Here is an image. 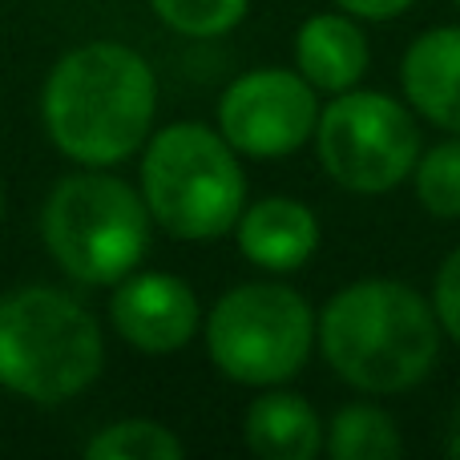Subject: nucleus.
I'll use <instances>...</instances> for the list:
<instances>
[{
  "label": "nucleus",
  "mask_w": 460,
  "mask_h": 460,
  "mask_svg": "<svg viewBox=\"0 0 460 460\" xmlns=\"http://www.w3.org/2000/svg\"><path fill=\"white\" fill-rule=\"evenodd\" d=\"M89 460H182L186 445L158 420H113L85 445Z\"/></svg>",
  "instance_id": "15"
},
{
  "label": "nucleus",
  "mask_w": 460,
  "mask_h": 460,
  "mask_svg": "<svg viewBox=\"0 0 460 460\" xmlns=\"http://www.w3.org/2000/svg\"><path fill=\"white\" fill-rule=\"evenodd\" d=\"M319 89L299 69H251L218 97V134L246 158H287L315 137Z\"/></svg>",
  "instance_id": "8"
},
{
  "label": "nucleus",
  "mask_w": 460,
  "mask_h": 460,
  "mask_svg": "<svg viewBox=\"0 0 460 460\" xmlns=\"http://www.w3.org/2000/svg\"><path fill=\"white\" fill-rule=\"evenodd\" d=\"M416 0H335V8L359 16V21H392V16H404Z\"/></svg>",
  "instance_id": "19"
},
{
  "label": "nucleus",
  "mask_w": 460,
  "mask_h": 460,
  "mask_svg": "<svg viewBox=\"0 0 460 460\" xmlns=\"http://www.w3.org/2000/svg\"><path fill=\"white\" fill-rule=\"evenodd\" d=\"M150 8L166 29L194 40H210L243 21L251 0H150Z\"/></svg>",
  "instance_id": "17"
},
{
  "label": "nucleus",
  "mask_w": 460,
  "mask_h": 460,
  "mask_svg": "<svg viewBox=\"0 0 460 460\" xmlns=\"http://www.w3.org/2000/svg\"><path fill=\"white\" fill-rule=\"evenodd\" d=\"M323 445L335 460H396L404 453L396 420L376 404H343L327 424Z\"/></svg>",
  "instance_id": "14"
},
{
  "label": "nucleus",
  "mask_w": 460,
  "mask_h": 460,
  "mask_svg": "<svg viewBox=\"0 0 460 460\" xmlns=\"http://www.w3.org/2000/svg\"><path fill=\"white\" fill-rule=\"evenodd\" d=\"M400 85L416 118L445 134H460V24L429 29L408 45Z\"/></svg>",
  "instance_id": "11"
},
{
  "label": "nucleus",
  "mask_w": 460,
  "mask_h": 460,
  "mask_svg": "<svg viewBox=\"0 0 460 460\" xmlns=\"http://www.w3.org/2000/svg\"><path fill=\"white\" fill-rule=\"evenodd\" d=\"M142 199L154 226L182 243H215L246 207L238 150L202 121H174L142 146Z\"/></svg>",
  "instance_id": "5"
},
{
  "label": "nucleus",
  "mask_w": 460,
  "mask_h": 460,
  "mask_svg": "<svg viewBox=\"0 0 460 460\" xmlns=\"http://www.w3.org/2000/svg\"><path fill=\"white\" fill-rule=\"evenodd\" d=\"M412 186L429 215L460 218V134H448L445 142L420 150L412 166Z\"/></svg>",
  "instance_id": "16"
},
{
  "label": "nucleus",
  "mask_w": 460,
  "mask_h": 460,
  "mask_svg": "<svg viewBox=\"0 0 460 460\" xmlns=\"http://www.w3.org/2000/svg\"><path fill=\"white\" fill-rule=\"evenodd\" d=\"M40 118L49 142L69 162L110 170L150 142L158 118V77L129 45L89 40L49 69Z\"/></svg>",
  "instance_id": "1"
},
{
  "label": "nucleus",
  "mask_w": 460,
  "mask_h": 460,
  "mask_svg": "<svg viewBox=\"0 0 460 460\" xmlns=\"http://www.w3.org/2000/svg\"><path fill=\"white\" fill-rule=\"evenodd\" d=\"M210 364L246 388H279L307 367L315 348V311L287 283H238L210 307Z\"/></svg>",
  "instance_id": "6"
},
{
  "label": "nucleus",
  "mask_w": 460,
  "mask_h": 460,
  "mask_svg": "<svg viewBox=\"0 0 460 460\" xmlns=\"http://www.w3.org/2000/svg\"><path fill=\"white\" fill-rule=\"evenodd\" d=\"M0 218H4V182H0Z\"/></svg>",
  "instance_id": "21"
},
{
  "label": "nucleus",
  "mask_w": 460,
  "mask_h": 460,
  "mask_svg": "<svg viewBox=\"0 0 460 460\" xmlns=\"http://www.w3.org/2000/svg\"><path fill=\"white\" fill-rule=\"evenodd\" d=\"M456 4H460V0H456Z\"/></svg>",
  "instance_id": "22"
},
{
  "label": "nucleus",
  "mask_w": 460,
  "mask_h": 460,
  "mask_svg": "<svg viewBox=\"0 0 460 460\" xmlns=\"http://www.w3.org/2000/svg\"><path fill=\"white\" fill-rule=\"evenodd\" d=\"M110 323L129 348L146 356H170L199 335L202 307L186 279L166 270H134L113 287Z\"/></svg>",
  "instance_id": "9"
},
{
  "label": "nucleus",
  "mask_w": 460,
  "mask_h": 460,
  "mask_svg": "<svg viewBox=\"0 0 460 460\" xmlns=\"http://www.w3.org/2000/svg\"><path fill=\"white\" fill-rule=\"evenodd\" d=\"M445 453L460 460V404L453 408V416H448V437H445Z\"/></svg>",
  "instance_id": "20"
},
{
  "label": "nucleus",
  "mask_w": 460,
  "mask_h": 460,
  "mask_svg": "<svg viewBox=\"0 0 460 460\" xmlns=\"http://www.w3.org/2000/svg\"><path fill=\"white\" fill-rule=\"evenodd\" d=\"M440 335L432 299L396 279L348 283L315 319V343L327 367L364 396L416 388L437 367Z\"/></svg>",
  "instance_id": "2"
},
{
  "label": "nucleus",
  "mask_w": 460,
  "mask_h": 460,
  "mask_svg": "<svg viewBox=\"0 0 460 460\" xmlns=\"http://www.w3.org/2000/svg\"><path fill=\"white\" fill-rule=\"evenodd\" d=\"M432 311H437V323L448 340L460 343V246L445 254L437 270V283H432Z\"/></svg>",
  "instance_id": "18"
},
{
  "label": "nucleus",
  "mask_w": 460,
  "mask_h": 460,
  "mask_svg": "<svg viewBox=\"0 0 460 460\" xmlns=\"http://www.w3.org/2000/svg\"><path fill=\"white\" fill-rule=\"evenodd\" d=\"M234 238L246 262L270 270V275H295L319 251V218L307 202L267 194V199L243 207Z\"/></svg>",
  "instance_id": "10"
},
{
  "label": "nucleus",
  "mask_w": 460,
  "mask_h": 460,
  "mask_svg": "<svg viewBox=\"0 0 460 460\" xmlns=\"http://www.w3.org/2000/svg\"><path fill=\"white\" fill-rule=\"evenodd\" d=\"M372 65V49L351 13H315L295 32V69L319 89V93H348L364 81Z\"/></svg>",
  "instance_id": "12"
},
{
  "label": "nucleus",
  "mask_w": 460,
  "mask_h": 460,
  "mask_svg": "<svg viewBox=\"0 0 460 460\" xmlns=\"http://www.w3.org/2000/svg\"><path fill=\"white\" fill-rule=\"evenodd\" d=\"M105 367L93 311L61 287L29 283L0 295V388L29 404H65Z\"/></svg>",
  "instance_id": "3"
},
{
  "label": "nucleus",
  "mask_w": 460,
  "mask_h": 460,
  "mask_svg": "<svg viewBox=\"0 0 460 460\" xmlns=\"http://www.w3.org/2000/svg\"><path fill=\"white\" fill-rule=\"evenodd\" d=\"M243 437L259 460H315L323 453V420L299 392L262 388L251 400L243 420Z\"/></svg>",
  "instance_id": "13"
},
{
  "label": "nucleus",
  "mask_w": 460,
  "mask_h": 460,
  "mask_svg": "<svg viewBox=\"0 0 460 460\" xmlns=\"http://www.w3.org/2000/svg\"><path fill=\"white\" fill-rule=\"evenodd\" d=\"M154 218L142 190L105 166L61 178L40 207V238L53 262L81 287H118L142 267Z\"/></svg>",
  "instance_id": "4"
},
{
  "label": "nucleus",
  "mask_w": 460,
  "mask_h": 460,
  "mask_svg": "<svg viewBox=\"0 0 460 460\" xmlns=\"http://www.w3.org/2000/svg\"><path fill=\"white\" fill-rule=\"evenodd\" d=\"M315 154L323 174L351 194H388L412 178L420 126L412 105L380 89H348L319 110Z\"/></svg>",
  "instance_id": "7"
}]
</instances>
